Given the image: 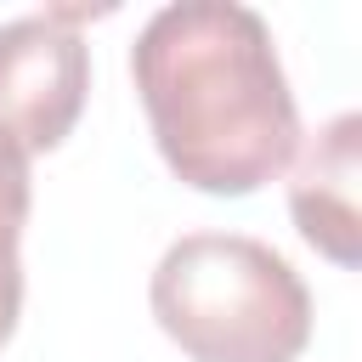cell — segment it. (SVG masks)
Returning a JSON list of instances; mask_svg holds the SVG:
<instances>
[{"label": "cell", "mask_w": 362, "mask_h": 362, "mask_svg": "<svg viewBox=\"0 0 362 362\" xmlns=\"http://www.w3.org/2000/svg\"><path fill=\"white\" fill-rule=\"evenodd\" d=\"M130 79L164 164L198 192L243 198L300 147V107L255 6H158L130 45Z\"/></svg>", "instance_id": "1"}, {"label": "cell", "mask_w": 362, "mask_h": 362, "mask_svg": "<svg viewBox=\"0 0 362 362\" xmlns=\"http://www.w3.org/2000/svg\"><path fill=\"white\" fill-rule=\"evenodd\" d=\"M153 317L192 362H294L311 339L300 272L260 238L187 232L153 266Z\"/></svg>", "instance_id": "2"}, {"label": "cell", "mask_w": 362, "mask_h": 362, "mask_svg": "<svg viewBox=\"0 0 362 362\" xmlns=\"http://www.w3.org/2000/svg\"><path fill=\"white\" fill-rule=\"evenodd\" d=\"M85 11L45 6L0 28V130L23 153H51L90 90V51L74 34Z\"/></svg>", "instance_id": "3"}, {"label": "cell", "mask_w": 362, "mask_h": 362, "mask_svg": "<svg viewBox=\"0 0 362 362\" xmlns=\"http://www.w3.org/2000/svg\"><path fill=\"white\" fill-rule=\"evenodd\" d=\"M356 175H362V119L334 113L300 153L288 181V209L300 238L328 255L334 266L362 260V215H356Z\"/></svg>", "instance_id": "4"}, {"label": "cell", "mask_w": 362, "mask_h": 362, "mask_svg": "<svg viewBox=\"0 0 362 362\" xmlns=\"http://www.w3.org/2000/svg\"><path fill=\"white\" fill-rule=\"evenodd\" d=\"M23 221H28V153L0 130V266H17Z\"/></svg>", "instance_id": "5"}, {"label": "cell", "mask_w": 362, "mask_h": 362, "mask_svg": "<svg viewBox=\"0 0 362 362\" xmlns=\"http://www.w3.org/2000/svg\"><path fill=\"white\" fill-rule=\"evenodd\" d=\"M17 305H23V260L17 266H0V345L17 328Z\"/></svg>", "instance_id": "6"}]
</instances>
